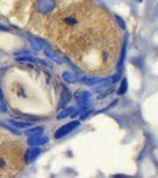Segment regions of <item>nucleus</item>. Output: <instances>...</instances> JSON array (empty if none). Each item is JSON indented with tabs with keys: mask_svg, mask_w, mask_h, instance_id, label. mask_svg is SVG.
Listing matches in <instances>:
<instances>
[{
	"mask_svg": "<svg viewBox=\"0 0 158 178\" xmlns=\"http://www.w3.org/2000/svg\"><path fill=\"white\" fill-rule=\"evenodd\" d=\"M31 24L86 73L108 75L117 63L119 29L94 0H35Z\"/></svg>",
	"mask_w": 158,
	"mask_h": 178,
	"instance_id": "obj_1",
	"label": "nucleus"
},
{
	"mask_svg": "<svg viewBox=\"0 0 158 178\" xmlns=\"http://www.w3.org/2000/svg\"><path fill=\"white\" fill-rule=\"evenodd\" d=\"M23 143L0 132V177L17 175L26 163Z\"/></svg>",
	"mask_w": 158,
	"mask_h": 178,
	"instance_id": "obj_2",
	"label": "nucleus"
},
{
	"mask_svg": "<svg viewBox=\"0 0 158 178\" xmlns=\"http://www.w3.org/2000/svg\"><path fill=\"white\" fill-rule=\"evenodd\" d=\"M79 125H80L79 121H74V122H70V124H67L66 126H63V127H61L59 130H57V132L55 133V137L57 139L62 138V137L67 135L68 133L72 132V130H75Z\"/></svg>",
	"mask_w": 158,
	"mask_h": 178,
	"instance_id": "obj_3",
	"label": "nucleus"
},
{
	"mask_svg": "<svg viewBox=\"0 0 158 178\" xmlns=\"http://www.w3.org/2000/svg\"><path fill=\"white\" fill-rule=\"evenodd\" d=\"M46 141H48V138L44 137V135H32V137H30L29 139V145L31 146H37V145H42V144H45Z\"/></svg>",
	"mask_w": 158,
	"mask_h": 178,
	"instance_id": "obj_4",
	"label": "nucleus"
},
{
	"mask_svg": "<svg viewBox=\"0 0 158 178\" xmlns=\"http://www.w3.org/2000/svg\"><path fill=\"white\" fill-rule=\"evenodd\" d=\"M40 153V150L38 148H32V150H30V151H26V154H25V158H26V162H32L33 159L36 158L38 154Z\"/></svg>",
	"mask_w": 158,
	"mask_h": 178,
	"instance_id": "obj_5",
	"label": "nucleus"
},
{
	"mask_svg": "<svg viewBox=\"0 0 158 178\" xmlns=\"http://www.w3.org/2000/svg\"><path fill=\"white\" fill-rule=\"evenodd\" d=\"M42 132H43V128H42V127H38V128L29 130V131L25 132V134H26V135H30V137H32V135H40V134H42Z\"/></svg>",
	"mask_w": 158,
	"mask_h": 178,
	"instance_id": "obj_6",
	"label": "nucleus"
},
{
	"mask_svg": "<svg viewBox=\"0 0 158 178\" xmlns=\"http://www.w3.org/2000/svg\"><path fill=\"white\" fill-rule=\"evenodd\" d=\"M6 111H7L6 103L4 101V98H2V93L0 90V113H6Z\"/></svg>",
	"mask_w": 158,
	"mask_h": 178,
	"instance_id": "obj_7",
	"label": "nucleus"
},
{
	"mask_svg": "<svg viewBox=\"0 0 158 178\" xmlns=\"http://www.w3.org/2000/svg\"><path fill=\"white\" fill-rule=\"evenodd\" d=\"M83 82L86 83V84H95V83H98L100 82V79H96V77H85L83 79Z\"/></svg>",
	"mask_w": 158,
	"mask_h": 178,
	"instance_id": "obj_8",
	"label": "nucleus"
},
{
	"mask_svg": "<svg viewBox=\"0 0 158 178\" xmlns=\"http://www.w3.org/2000/svg\"><path fill=\"white\" fill-rule=\"evenodd\" d=\"M63 79L68 81V82H76V79L72 73H64L63 74Z\"/></svg>",
	"mask_w": 158,
	"mask_h": 178,
	"instance_id": "obj_9",
	"label": "nucleus"
},
{
	"mask_svg": "<svg viewBox=\"0 0 158 178\" xmlns=\"http://www.w3.org/2000/svg\"><path fill=\"white\" fill-rule=\"evenodd\" d=\"M11 124L17 126V127H19V128H25L27 126H30L29 122H20V121H14V120H11Z\"/></svg>",
	"mask_w": 158,
	"mask_h": 178,
	"instance_id": "obj_10",
	"label": "nucleus"
},
{
	"mask_svg": "<svg viewBox=\"0 0 158 178\" xmlns=\"http://www.w3.org/2000/svg\"><path fill=\"white\" fill-rule=\"evenodd\" d=\"M126 88H127V82H126V80H123V83H121V86L119 88L118 93L119 94H124L126 92Z\"/></svg>",
	"mask_w": 158,
	"mask_h": 178,
	"instance_id": "obj_11",
	"label": "nucleus"
}]
</instances>
